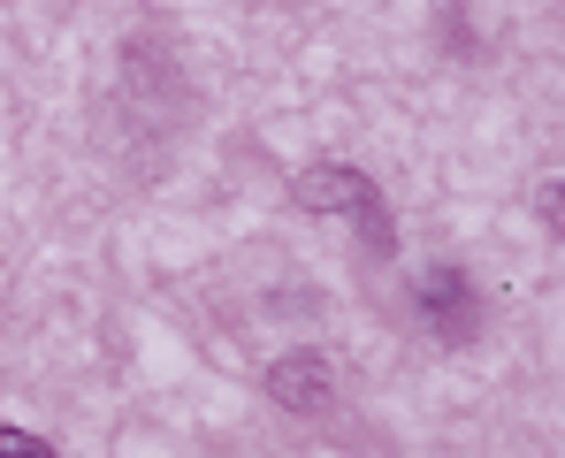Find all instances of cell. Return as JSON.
<instances>
[{
    "label": "cell",
    "instance_id": "277c9868",
    "mask_svg": "<svg viewBox=\"0 0 565 458\" xmlns=\"http://www.w3.org/2000/svg\"><path fill=\"white\" fill-rule=\"evenodd\" d=\"M0 458H62L46 436H31V428H0Z\"/></svg>",
    "mask_w": 565,
    "mask_h": 458
},
{
    "label": "cell",
    "instance_id": "6da1fadb",
    "mask_svg": "<svg viewBox=\"0 0 565 458\" xmlns=\"http://www.w3.org/2000/svg\"><path fill=\"white\" fill-rule=\"evenodd\" d=\"M298 206L306 214H352L367 237H375V253L390 245V222H382V199L375 183L360 177V169H337V161H321V169H306L298 177Z\"/></svg>",
    "mask_w": 565,
    "mask_h": 458
},
{
    "label": "cell",
    "instance_id": "3957f363",
    "mask_svg": "<svg viewBox=\"0 0 565 458\" xmlns=\"http://www.w3.org/2000/svg\"><path fill=\"white\" fill-rule=\"evenodd\" d=\"M420 306H428V329H436L444 344H467L473 337V283L459 268L420 275Z\"/></svg>",
    "mask_w": 565,
    "mask_h": 458
},
{
    "label": "cell",
    "instance_id": "7a4b0ae2",
    "mask_svg": "<svg viewBox=\"0 0 565 458\" xmlns=\"http://www.w3.org/2000/svg\"><path fill=\"white\" fill-rule=\"evenodd\" d=\"M268 397H276L282 413H329L337 405V374H329L321 352H282L268 366Z\"/></svg>",
    "mask_w": 565,
    "mask_h": 458
}]
</instances>
